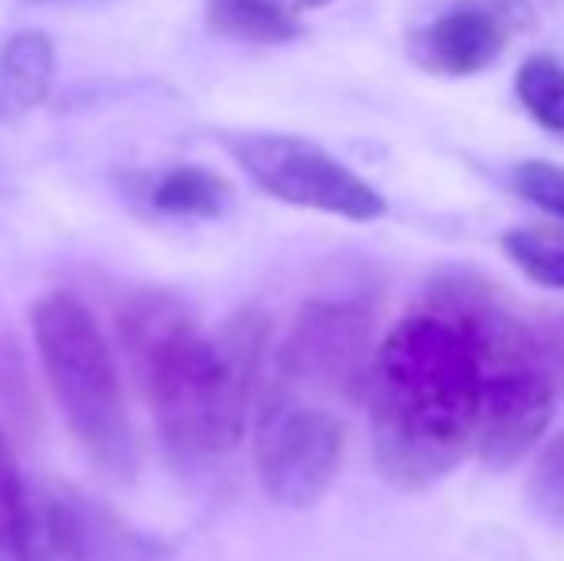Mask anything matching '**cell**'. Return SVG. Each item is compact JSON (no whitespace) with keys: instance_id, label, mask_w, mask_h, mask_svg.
Returning a JSON list of instances; mask_svg holds the SVG:
<instances>
[{"instance_id":"cell-1","label":"cell","mask_w":564,"mask_h":561,"mask_svg":"<svg viewBox=\"0 0 564 561\" xmlns=\"http://www.w3.org/2000/svg\"><path fill=\"white\" fill-rule=\"evenodd\" d=\"M119 335L173 450L224 454L242 442L269 338L258 312H238L219 335H204L173 296L134 292L119 312Z\"/></svg>"},{"instance_id":"cell-2","label":"cell","mask_w":564,"mask_h":561,"mask_svg":"<svg viewBox=\"0 0 564 561\" xmlns=\"http://www.w3.org/2000/svg\"><path fill=\"white\" fill-rule=\"evenodd\" d=\"M484 366L453 320L419 312L400 320L372 354V454L388 481L426 488L465 462L476 434Z\"/></svg>"},{"instance_id":"cell-3","label":"cell","mask_w":564,"mask_h":561,"mask_svg":"<svg viewBox=\"0 0 564 561\" xmlns=\"http://www.w3.org/2000/svg\"><path fill=\"white\" fill-rule=\"evenodd\" d=\"M35 350L82 446L108 470L131 462V420L116 358L93 312L69 292L39 300L31 312Z\"/></svg>"},{"instance_id":"cell-4","label":"cell","mask_w":564,"mask_h":561,"mask_svg":"<svg viewBox=\"0 0 564 561\" xmlns=\"http://www.w3.org/2000/svg\"><path fill=\"white\" fill-rule=\"evenodd\" d=\"M346 454L341 416L276 385L253 420V462L265 493L284 508H312L327 496Z\"/></svg>"},{"instance_id":"cell-5","label":"cell","mask_w":564,"mask_h":561,"mask_svg":"<svg viewBox=\"0 0 564 561\" xmlns=\"http://www.w3.org/2000/svg\"><path fill=\"white\" fill-rule=\"evenodd\" d=\"M372 354V315L357 304L319 300L307 304L284 335L276 350V385L289 392H319L354 404L369 389Z\"/></svg>"},{"instance_id":"cell-6","label":"cell","mask_w":564,"mask_h":561,"mask_svg":"<svg viewBox=\"0 0 564 561\" xmlns=\"http://www.w3.org/2000/svg\"><path fill=\"white\" fill-rule=\"evenodd\" d=\"M238 165L265 188L269 196L296 208L327 212V216L369 224L388 212L384 196L357 177L335 154L296 136H246L230 142Z\"/></svg>"},{"instance_id":"cell-7","label":"cell","mask_w":564,"mask_h":561,"mask_svg":"<svg viewBox=\"0 0 564 561\" xmlns=\"http://www.w3.org/2000/svg\"><path fill=\"white\" fill-rule=\"evenodd\" d=\"M553 404H557V392L542 358L499 362L484 369L473 434V450L480 454V462L491 470L522 462L550 427Z\"/></svg>"},{"instance_id":"cell-8","label":"cell","mask_w":564,"mask_h":561,"mask_svg":"<svg viewBox=\"0 0 564 561\" xmlns=\"http://www.w3.org/2000/svg\"><path fill=\"white\" fill-rule=\"evenodd\" d=\"M507 35H511V15L503 8L457 4L419 31L415 58L434 74L468 77L488 69L503 54Z\"/></svg>"},{"instance_id":"cell-9","label":"cell","mask_w":564,"mask_h":561,"mask_svg":"<svg viewBox=\"0 0 564 561\" xmlns=\"http://www.w3.org/2000/svg\"><path fill=\"white\" fill-rule=\"evenodd\" d=\"M54 82V43L43 31H20L0 46V123L39 108Z\"/></svg>"},{"instance_id":"cell-10","label":"cell","mask_w":564,"mask_h":561,"mask_svg":"<svg viewBox=\"0 0 564 561\" xmlns=\"http://www.w3.org/2000/svg\"><path fill=\"white\" fill-rule=\"evenodd\" d=\"M20 561H89L85 531L62 496L28 488L20 531Z\"/></svg>"},{"instance_id":"cell-11","label":"cell","mask_w":564,"mask_h":561,"mask_svg":"<svg viewBox=\"0 0 564 561\" xmlns=\"http://www.w3.org/2000/svg\"><path fill=\"white\" fill-rule=\"evenodd\" d=\"M204 15L216 35L242 43H289L300 35V12L284 0H208Z\"/></svg>"},{"instance_id":"cell-12","label":"cell","mask_w":564,"mask_h":561,"mask_svg":"<svg viewBox=\"0 0 564 561\" xmlns=\"http://www.w3.org/2000/svg\"><path fill=\"white\" fill-rule=\"evenodd\" d=\"M147 196L165 216H219L230 201V185L204 165H177L165 170Z\"/></svg>"},{"instance_id":"cell-13","label":"cell","mask_w":564,"mask_h":561,"mask_svg":"<svg viewBox=\"0 0 564 561\" xmlns=\"http://www.w3.org/2000/svg\"><path fill=\"white\" fill-rule=\"evenodd\" d=\"M503 255L534 284L564 292V227H514L503 235Z\"/></svg>"},{"instance_id":"cell-14","label":"cell","mask_w":564,"mask_h":561,"mask_svg":"<svg viewBox=\"0 0 564 561\" xmlns=\"http://www.w3.org/2000/svg\"><path fill=\"white\" fill-rule=\"evenodd\" d=\"M519 100L545 131L564 136V66L550 54H534L519 66L514 77Z\"/></svg>"},{"instance_id":"cell-15","label":"cell","mask_w":564,"mask_h":561,"mask_svg":"<svg viewBox=\"0 0 564 561\" xmlns=\"http://www.w3.org/2000/svg\"><path fill=\"white\" fill-rule=\"evenodd\" d=\"M23 504H28V485H23L8 434L0 427V561H20Z\"/></svg>"},{"instance_id":"cell-16","label":"cell","mask_w":564,"mask_h":561,"mask_svg":"<svg viewBox=\"0 0 564 561\" xmlns=\"http://www.w3.org/2000/svg\"><path fill=\"white\" fill-rule=\"evenodd\" d=\"M530 500L550 524H557L564 531V434H557L538 454L534 473H530Z\"/></svg>"},{"instance_id":"cell-17","label":"cell","mask_w":564,"mask_h":561,"mask_svg":"<svg viewBox=\"0 0 564 561\" xmlns=\"http://www.w3.org/2000/svg\"><path fill=\"white\" fill-rule=\"evenodd\" d=\"M511 185L522 201L538 204L542 212L564 219V165L530 158V162H519L511 170Z\"/></svg>"},{"instance_id":"cell-18","label":"cell","mask_w":564,"mask_h":561,"mask_svg":"<svg viewBox=\"0 0 564 561\" xmlns=\"http://www.w3.org/2000/svg\"><path fill=\"white\" fill-rule=\"evenodd\" d=\"M284 4H289L292 12H304V8H319V4H327V0H284Z\"/></svg>"},{"instance_id":"cell-19","label":"cell","mask_w":564,"mask_h":561,"mask_svg":"<svg viewBox=\"0 0 564 561\" xmlns=\"http://www.w3.org/2000/svg\"><path fill=\"white\" fill-rule=\"evenodd\" d=\"M561 381H564V358H561Z\"/></svg>"},{"instance_id":"cell-20","label":"cell","mask_w":564,"mask_h":561,"mask_svg":"<svg viewBox=\"0 0 564 561\" xmlns=\"http://www.w3.org/2000/svg\"><path fill=\"white\" fill-rule=\"evenodd\" d=\"M35 4H46V0H35Z\"/></svg>"}]
</instances>
